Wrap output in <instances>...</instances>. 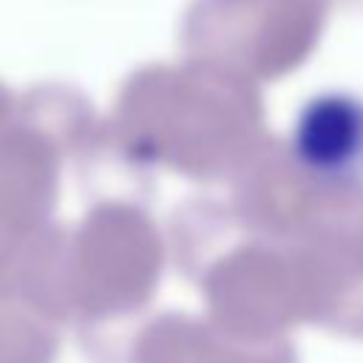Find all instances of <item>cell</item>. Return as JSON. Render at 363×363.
<instances>
[{"mask_svg":"<svg viewBox=\"0 0 363 363\" xmlns=\"http://www.w3.org/2000/svg\"><path fill=\"white\" fill-rule=\"evenodd\" d=\"M292 156L303 173L326 184L363 179V99L320 94L309 99L292 125Z\"/></svg>","mask_w":363,"mask_h":363,"instance_id":"obj_1","label":"cell"}]
</instances>
